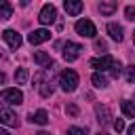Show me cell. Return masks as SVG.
<instances>
[{"instance_id":"cell-23","label":"cell","mask_w":135,"mask_h":135,"mask_svg":"<svg viewBox=\"0 0 135 135\" xmlns=\"http://www.w3.org/2000/svg\"><path fill=\"white\" fill-rule=\"evenodd\" d=\"M124 17H127L129 21H133V19H135V6H131V4H129V6L124 8Z\"/></svg>"},{"instance_id":"cell-19","label":"cell","mask_w":135,"mask_h":135,"mask_svg":"<svg viewBox=\"0 0 135 135\" xmlns=\"http://www.w3.org/2000/svg\"><path fill=\"white\" fill-rule=\"evenodd\" d=\"M116 11V2H101L99 4V13L101 15H112Z\"/></svg>"},{"instance_id":"cell-13","label":"cell","mask_w":135,"mask_h":135,"mask_svg":"<svg viewBox=\"0 0 135 135\" xmlns=\"http://www.w3.org/2000/svg\"><path fill=\"white\" fill-rule=\"evenodd\" d=\"M108 34H110V38L112 40H116V42H120L122 40V27L118 25V23H108Z\"/></svg>"},{"instance_id":"cell-3","label":"cell","mask_w":135,"mask_h":135,"mask_svg":"<svg viewBox=\"0 0 135 135\" xmlns=\"http://www.w3.org/2000/svg\"><path fill=\"white\" fill-rule=\"evenodd\" d=\"M59 86L65 91V93H74L78 89V74L74 70H63L59 74Z\"/></svg>"},{"instance_id":"cell-18","label":"cell","mask_w":135,"mask_h":135,"mask_svg":"<svg viewBox=\"0 0 135 135\" xmlns=\"http://www.w3.org/2000/svg\"><path fill=\"white\" fill-rule=\"evenodd\" d=\"M30 120L36 122V124H46L49 122V114H46V110H38L36 114H30Z\"/></svg>"},{"instance_id":"cell-7","label":"cell","mask_w":135,"mask_h":135,"mask_svg":"<svg viewBox=\"0 0 135 135\" xmlns=\"http://www.w3.org/2000/svg\"><path fill=\"white\" fill-rule=\"evenodd\" d=\"M2 103L21 105V103H23V93H21L19 89H2Z\"/></svg>"},{"instance_id":"cell-29","label":"cell","mask_w":135,"mask_h":135,"mask_svg":"<svg viewBox=\"0 0 135 135\" xmlns=\"http://www.w3.org/2000/svg\"><path fill=\"white\" fill-rule=\"evenodd\" d=\"M36 135H51V133H46V131H40V133H36Z\"/></svg>"},{"instance_id":"cell-14","label":"cell","mask_w":135,"mask_h":135,"mask_svg":"<svg viewBox=\"0 0 135 135\" xmlns=\"http://www.w3.org/2000/svg\"><path fill=\"white\" fill-rule=\"evenodd\" d=\"M13 17V4L6 0H0V21H6Z\"/></svg>"},{"instance_id":"cell-20","label":"cell","mask_w":135,"mask_h":135,"mask_svg":"<svg viewBox=\"0 0 135 135\" xmlns=\"http://www.w3.org/2000/svg\"><path fill=\"white\" fill-rule=\"evenodd\" d=\"M27 76H30L27 70H25V68H19V70L15 72V82H17V84H25V82H27Z\"/></svg>"},{"instance_id":"cell-2","label":"cell","mask_w":135,"mask_h":135,"mask_svg":"<svg viewBox=\"0 0 135 135\" xmlns=\"http://www.w3.org/2000/svg\"><path fill=\"white\" fill-rule=\"evenodd\" d=\"M36 86H38V91H40V95L42 97H51L53 95V91H55V80H53V68L49 70H44V72H40L38 76H36Z\"/></svg>"},{"instance_id":"cell-5","label":"cell","mask_w":135,"mask_h":135,"mask_svg":"<svg viewBox=\"0 0 135 135\" xmlns=\"http://www.w3.org/2000/svg\"><path fill=\"white\" fill-rule=\"evenodd\" d=\"M84 49L78 44V42H72V40H68V42H63V59L65 61H76L78 57H80V53H82Z\"/></svg>"},{"instance_id":"cell-28","label":"cell","mask_w":135,"mask_h":135,"mask_svg":"<svg viewBox=\"0 0 135 135\" xmlns=\"http://www.w3.org/2000/svg\"><path fill=\"white\" fill-rule=\"evenodd\" d=\"M0 135H11V133H8L6 129H0Z\"/></svg>"},{"instance_id":"cell-12","label":"cell","mask_w":135,"mask_h":135,"mask_svg":"<svg viewBox=\"0 0 135 135\" xmlns=\"http://www.w3.org/2000/svg\"><path fill=\"white\" fill-rule=\"evenodd\" d=\"M95 114H97V120H99L101 124L110 122V118H112V114H110V108H108V105H95Z\"/></svg>"},{"instance_id":"cell-11","label":"cell","mask_w":135,"mask_h":135,"mask_svg":"<svg viewBox=\"0 0 135 135\" xmlns=\"http://www.w3.org/2000/svg\"><path fill=\"white\" fill-rule=\"evenodd\" d=\"M63 8H65V13H68V15L76 17V15H80V13H82L84 4H82L80 0H65V2H63Z\"/></svg>"},{"instance_id":"cell-22","label":"cell","mask_w":135,"mask_h":135,"mask_svg":"<svg viewBox=\"0 0 135 135\" xmlns=\"http://www.w3.org/2000/svg\"><path fill=\"white\" fill-rule=\"evenodd\" d=\"M89 131L86 129H82V127H70L68 131H65V135H86Z\"/></svg>"},{"instance_id":"cell-31","label":"cell","mask_w":135,"mask_h":135,"mask_svg":"<svg viewBox=\"0 0 135 135\" xmlns=\"http://www.w3.org/2000/svg\"><path fill=\"white\" fill-rule=\"evenodd\" d=\"M133 42H135V32H133Z\"/></svg>"},{"instance_id":"cell-4","label":"cell","mask_w":135,"mask_h":135,"mask_svg":"<svg viewBox=\"0 0 135 135\" xmlns=\"http://www.w3.org/2000/svg\"><path fill=\"white\" fill-rule=\"evenodd\" d=\"M74 30L82 38H95V34H97V27H95V23L91 19H78L76 25H74Z\"/></svg>"},{"instance_id":"cell-1","label":"cell","mask_w":135,"mask_h":135,"mask_svg":"<svg viewBox=\"0 0 135 135\" xmlns=\"http://www.w3.org/2000/svg\"><path fill=\"white\" fill-rule=\"evenodd\" d=\"M91 65H93L95 70H99L101 74H103V72H110V74H112L114 78H118V76H120V70H122L120 61H118V59H114L112 55L95 57V59H91Z\"/></svg>"},{"instance_id":"cell-15","label":"cell","mask_w":135,"mask_h":135,"mask_svg":"<svg viewBox=\"0 0 135 135\" xmlns=\"http://www.w3.org/2000/svg\"><path fill=\"white\" fill-rule=\"evenodd\" d=\"M120 110H122V114H124L127 118H135V101L124 99V101L120 103Z\"/></svg>"},{"instance_id":"cell-30","label":"cell","mask_w":135,"mask_h":135,"mask_svg":"<svg viewBox=\"0 0 135 135\" xmlns=\"http://www.w3.org/2000/svg\"><path fill=\"white\" fill-rule=\"evenodd\" d=\"M97 135H108V133H97Z\"/></svg>"},{"instance_id":"cell-25","label":"cell","mask_w":135,"mask_h":135,"mask_svg":"<svg viewBox=\"0 0 135 135\" xmlns=\"http://www.w3.org/2000/svg\"><path fill=\"white\" fill-rule=\"evenodd\" d=\"M65 112H68V114H70V116H76V114H78V108H76V105H74V103H70V105H68V108H65Z\"/></svg>"},{"instance_id":"cell-16","label":"cell","mask_w":135,"mask_h":135,"mask_svg":"<svg viewBox=\"0 0 135 135\" xmlns=\"http://www.w3.org/2000/svg\"><path fill=\"white\" fill-rule=\"evenodd\" d=\"M34 61H36L38 65H42V68H49V65H53V63H51V57H49L44 51H36V53H34Z\"/></svg>"},{"instance_id":"cell-10","label":"cell","mask_w":135,"mask_h":135,"mask_svg":"<svg viewBox=\"0 0 135 135\" xmlns=\"http://www.w3.org/2000/svg\"><path fill=\"white\" fill-rule=\"evenodd\" d=\"M2 38H4V42H6L11 49H19V46H21V42H23V40H21V36H19L15 30H4V32H2Z\"/></svg>"},{"instance_id":"cell-6","label":"cell","mask_w":135,"mask_h":135,"mask_svg":"<svg viewBox=\"0 0 135 135\" xmlns=\"http://www.w3.org/2000/svg\"><path fill=\"white\" fill-rule=\"evenodd\" d=\"M0 122L6 124V127H19V118H17V114H15L6 103H2V101H0Z\"/></svg>"},{"instance_id":"cell-27","label":"cell","mask_w":135,"mask_h":135,"mask_svg":"<svg viewBox=\"0 0 135 135\" xmlns=\"http://www.w3.org/2000/svg\"><path fill=\"white\" fill-rule=\"evenodd\" d=\"M97 49L101 51V49H105V42H101V40H97Z\"/></svg>"},{"instance_id":"cell-24","label":"cell","mask_w":135,"mask_h":135,"mask_svg":"<svg viewBox=\"0 0 135 135\" xmlns=\"http://www.w3.org/2000/svg\"><path fill=\"white\" fill-rule=\"evenodd\" d=\"M114 131H116V133L124 131V120H122V118H116V120H114Z\"/></svg>"},{"instance_id":"cell-9","label":"cell","mask_w":135,"mask_h":135,"mask_svg":"<svg viewBox=\"0 0 135 135\" xmlns=\"http://www.w3.org/2000/svg\"><path fill=\"white\" fill-rule=\"evenodd\" d=\"M46 40H51V32L44 30V27L34 30L32 34H27V42H30V44H42V42H46Z\"/></svg>"},{"instance_id":"cell-21","label":"cell","mask_w":135,"mask_h":135,"mask_svg":"<svg viewBox=\"0 0 135 135\" xmlns=\"http://www.w3.org/2000/svg\"><path fill=\"white\" fill-rule=\"evenodd\" d=\"M124 78H127V82H131V84L135 82V63L129 65V68L124 70Z\"/></svg>"},{"instance_id":"cell-17","label":"cell","mask_w":135,"mask_h":135,"mask_svg":"<svg viewBox=\"0 0 135 135\" xmlns=\"http://www.w3.org/2000/svg\"><path fill=\"white\" fill-rule=\"evenodd\" d=\"M91 82H93L97 89H105V86H108V76L101 74V72H95V74L91 76Z\"/></svg>"},{"instance_id":"cell-8","label":"cell","mask_w":135,"mask_h":135,"mask_svg":"<svg viewBox=\"0 0 135 135\" xmlns=\"http://www.w3.org/2000/svg\"><path fill=\"white\" fill-rule=\"evenodd\" d=\"M55 19H57V8H55L53 4H44V6L40 8L38 21H40L42 25H51V23H55Z\"/></svg>"},{"instance_id":"cell-26","label":"cell","mask_w":135,"mask_h":135,"mask_svg":"<svg viewBox=\"0 0 135 135\" xmlns=\"http://www.w3.org/2000/svg\"><path fill=\"white\" fill-rule=\"evenodd\" d=\"M127 135H135V122H133V124L127 129Z\"/></svg>"}]
</instances>
